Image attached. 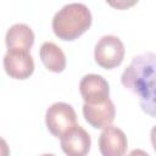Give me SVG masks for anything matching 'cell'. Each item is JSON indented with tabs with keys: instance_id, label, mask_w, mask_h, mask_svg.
I'll use <instances>...</instances> for the list:
<instances>
[{
	"instance_id": "8fae6325",
	"label": "cell",
	"mask_w": 156,
	"mask_h": 156,
	"mask_svg": "<svg viewBox=\"0 0 156 156\" xmlns=\"http://www.w3.org/2000/svg\"><path fill=\"white\" fill-rule=\"evenodd\" d=\"M39 55L44 66L55 73H60L66 68V56L60 46L55 43L45 41L40 46Z\"/></svg>"
},
{
	"instance_id": "8992f818",
	"label": "cell",
	"mask_w": 156,
	"mask_h": 156,
	"mask_svg": "<svg viewBox=\"0 0 156 156\" xmlns=\"http://www.w3.org/2000/svg\"><path fill=\"white\" fill-rule=\"evenodd\" d=\"M79 91L85 104L96 105L110 99V85L107 80L95 73L85 74L79 82Z\"/></svg>"
},
{
	"instance_id": "5bb4252c",
	"label": "cell",
	"mask_w": 156,
	"mask_h": 156,
	"mask_svg": "<svg viewBox=\"0 0 156 156\" xmlns=\"http://www.w3.org/2000/svg\"><path fill=\"white\" fill-rule=\"evenodd\" d=\"M40 156H55L54 154H43V155H40Z\"/></svg>"
},
{
	"instance_id": "7a4b0ae2",
	"label": "cell",
	"mask_w": 156,
	"mask_h": 156,
	"mask_svg": "<svg viewBox=\"0 0 156 156\" xmlns=\"http://www.w3.org/2000/svg\"><path fill=\"white\" fill-rule=\"evenodd\" d=\"M91 12L82 2H71L61 7L52 18V30L61 40H74L91 26Z\"/></svg>"
},
{
	"instance_id": "9c48e42d",
	"label": "cell",
	"mask_w": 156,
	"mask_h": 156,
	"mask_svg": "<svg viewBox=\"0 0 156 156\" xmlns=\"http://www.w3.org/2000/svg\"><path fill=\"white\" fill-rule=\"evenodd\" d=\"M83 116L85 121L96 129H104L115 119L116 116V108L111 99H107L106 101L96 105L85 104L83 105Z\"/></svg>"
},
{
	"instance_id": "4fadbf2b",
	"label": "cell",
	"mask_w": 156,
	"mask_h": 156,
	"mask_svg": "<svg viewBox=\"0 0 156 156\" xmlns=\"http://www.w3.org/2000/svg\"><path fill=\"white\" fill-rule=\"evenodd\" d=\"M127 156H150L146 151H144V150H141V149H134V150H132Z\"/></svg>"
},
{
	"instance_id": "ba28073f",
	"label": "cell",
	"mask_w": 156,
	"mask_h": 156,
	"mask_svg": "<svg viewBox=\"0 0 156 156\" xmlns=\"http://www.w3.org/2000/svg\"><path fill=\"white\" fill-rule=\"evenodd\" d=\"M128 140L124 132L115 126L104 128L99 136V150L102 156H124Z\"/></svg>"
},
{
	"instance_id": "6da1fadb",
	"label": "cell",
	"mask_w": 156,
	"mask_h": 156,
	"mask_svg": "<svg viewBox=\"0 0 156 156\" xmlns=\"http://www.w3.org/2000/svg\"><path fill=\"white\" fill-rule=\"evenodd\" d=\"M155 54L144 52L134 56L121 76L122 85L138 96L144 112L155 117Z\"/></svg>"
},
{
	"instance_id": "30bf717a",
	"label": "cell",
	"mask_w": 156,
	"mask_h": 156,
	"mask_svg": "<svg viewBox=\"0 0 156 156\" xmlns=\"http://www.w3.org/2000/svg\"><path fill=\"white\" fill-rule=\"evenodd\" d=\"M5 43L7 50H21L29 52L34 44V32L24 23H16L7 29Z\"/></svg>"
},
{
	"instance_id": "5b68a950",
	"label": "cell",
	"mask_w": 156,
	"mask_h": 156,
	"mask_svg": "<svg viewBox=\"0 0 156 156\" xmlns=\"http://www.w3.org/2000/svg\"><path fill=\"white\" fill-rule=\"evenodd\" d=\"M4 68L10 78L27 79L34 72V60L28 51L7 50L4 56Z\"/></svg>"
},
{
	"instance_id": "7c38bea8",
	"label": "cell",
	"mask_w": 156,
	"mask_h": 156,
	"mask_svg": "<svg viewBox=\"0 0 156 156\" xmlns=\"http://www.w3.org/2000/svg\"><path fill=\"white\" fill-rule=\"evenodd\" d=\"M0 156H10V147L5 139L0 136Z\"/></svg>"
},
{
	"instance_id": "52a82bcc",
	"label": "cell",
	"mask_w": 156,
	"mask_h": 156,
	"mask_svg": "<svg viewBox=\"0 0 156 156\" xmlns=\"http://www.w3.org/2000/svg\"><path fill=\"white\" fill-rule=\"evenodd\" d=\"M60 144L67 156H87L90 150L91 138L83 127L76 124L61 135Z\"/></svg>"
},
{
	"instance_id": "3957f363",
	"label": "cell",
	"mask_w": 156,
	"mask_h": 156,
	"mask_svg": "<svg viewBox=\"0 0 156 156\" xmlns=\"http://www.w3.org/2000/svg\"><path fill=\"white\" fill-rule=\"evenodd\" d=\"M124 45L116 35H104L99 39L94 49L95 62L106 69L119 66L124 58Z\"/></svg>"
},
{
	"instance_id": "277c9868",
	"label": "cell",
	"mask_w": 156,
	"mask_h": 156,
	"mask_svg": "<svg viewBox=\"0 0 156 156\" xmlns=\"http://www.w3.org/2000/svg\"><path fill=\"white\" fill-rule=\"evenodd\" d=\"M45 123L54 136L61 138L63 133L77 124V115L72 105L61 101L55 102L46 110Z\"/></svg>"
}]
</instances>
